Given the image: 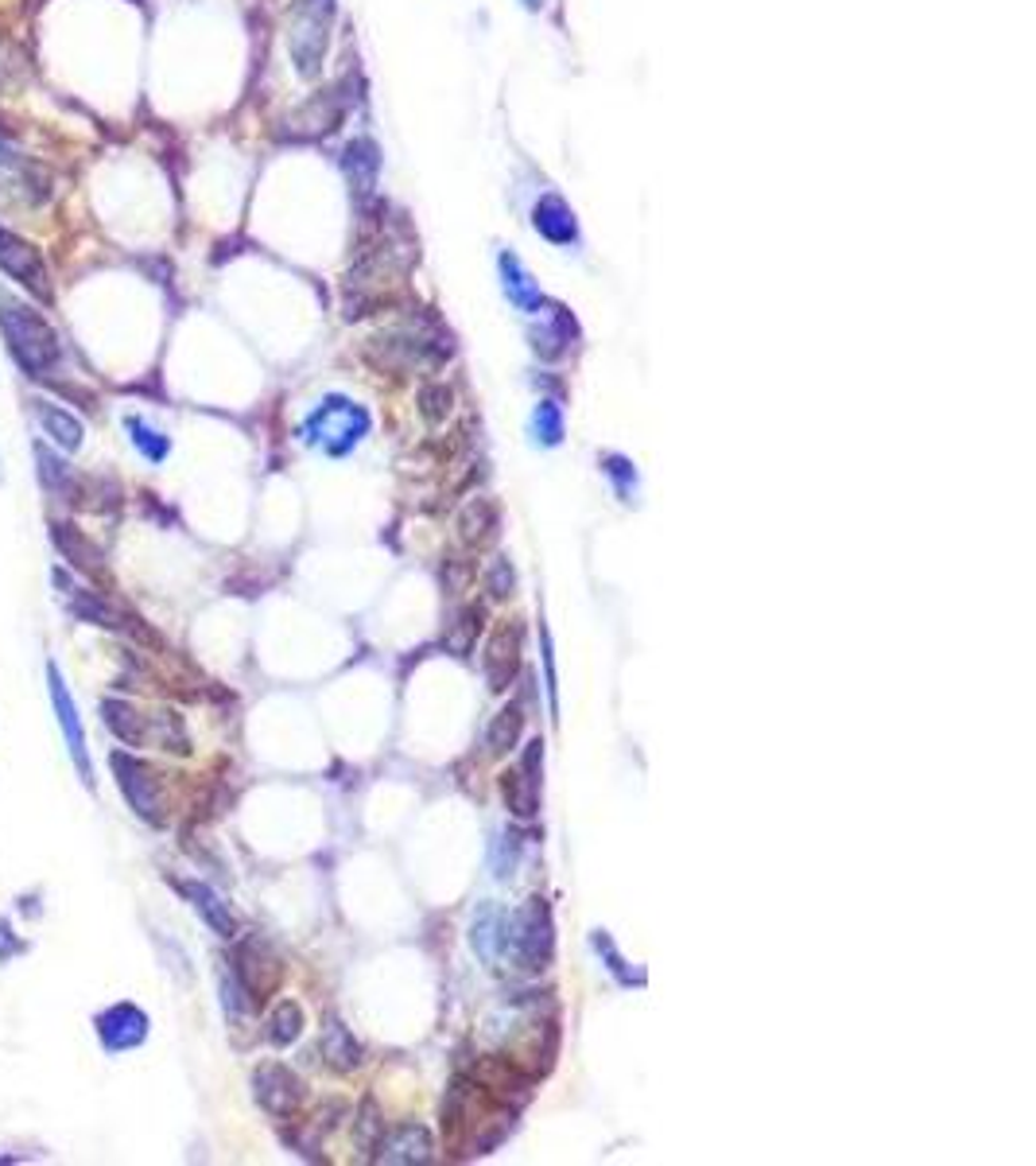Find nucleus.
<instances>
[{
  "label": "nucleus",
  "instance_id": "19",
  "mask_svg": "<svg viewBox=\"0 0 1036 1166\" xmlns=\"http://www.w3.org/2000/svg\"><path fill=\"white\" fill-rule=\"evenodd\" d=\"M322 1058H326V1066L338 1073H350V1070H358L361 1066V1042L354 1038V1034L345 1031L342 1022L331 1019L326 1026H322Z\"/></svg>",
  "mask_w": 1036,
  "mask_h": 1166
},
{
  "label": "nucleus",
  "instance_id": "34",
  "mask_svg": "<svg viewBox=\"0 0 1036 1166\" xmlns=\"http://www.w3.org/2000/svg\"><path fill=\"white\" fill-rule=\"evenodd\" d=\"M532 428H536V440L540 444H548L555 447L563 440V412L555 401H540L536 405V417H532Z\"/></svg>",
  "mask_w": 1036,
  "mask_h": 1166
},
{
  "label": "nucleus",
  "instance_id": "24",
  "mask_svg": "<svg viewBox=\"0 0 1036 1166\" xmlns=\"http://www.w3.org/2000/svg\"><path fill=\"white\" fill-rule=\"evenodd\" d=\"M501 794H505V801H509L512 817L532 820L540 813L536 778H532V774H525V770H509V774L501 778Z\"/></svg>",
  "mask_w": 1036,
  "mask_h": 1166
},
{
  "label": "nucleus",
  "instance_id": "39",
  "mask_svg": "<svg viewBox=\"0 0 1036 1166\" xmlns=\"http://www.w3.org/2000/svg\"><path fill=\"white\" fill-rule=\"evenodd\" d=\"M20 164V152H16V145L8 141V136H0V168H16Z\"/></svg>",
  "mask_w": 1036,
  "mask_h": 1166
},
{
  "label": "nucleus",
  "instance_id": "15",
  "mask_svg": "<svg viewBox=\"0 0 1036 1166\" xmlns=\"http://www.w3.org/2000/svg\"><path fill=\"white\" fill-rule=\"evenodd\" d=\"M175 887H180L183 899H191V906L206 918V926L214 929L218 938H238V918H233V910H229L226 902L218 899L206 883H194V878H175Z\"/></svg>",
  "mask_w": 1036,
  "mask_h": 1166
},
{
  "label": "nucleus",
  "instance_id": "7",
  "mask_svg": "<svg viewBox=\"0 0 1036 1166\" xmlns=\"http://www.w3.org/2000/svg\"><path fill=\"white\" fill-rule=\"evenodd\" d=\"M113 770H117L120 794L129 797V806L140 813L148 825H164V806H159V790H155V770L148 762L132 755H113Z\"/></svg>",
  "mask_w": 1036,
  "mask_h": 1166
},
{
  "label": "nucleus",
  "instance_id": "37",
  "mask_svg": "<svg viewBox=\"0 0 1036 1166\" xmlns=\"http://www.w3.org/2000/svg\"><path fill=\"white\" fill-rule=\"evenodd\" d=\"M606 475H609V479H614V482H618V494H621V498H629L633 482H637V470H633L629 459L609 456V459H606Z\"/></svg>",
  "mask_w": 1036,
  "mask_h": 1166
},
{
  "label": "nucleus",
  "instance_id": "2",
  "mask_svg": "<svg viewBox=\"0 0 1036 1166\" xmlns=\"http://www.w3.org/2000/svg\"><path fill=\"white\" fill-rule=\"evenodd\" d=\"M370 436V412L345 397H326L303 421V440L322 447L326 456H345Z\"/></svg>",
  "mask_w": 1036,
  "mask_h": 1166
},
{
  "label": "nucleus",
  "instance_id": "1",
  "mask_svg": "<svg viewBox=\"0 0 1036 1166\" xmlns=\"http://www.w3.org/2000/svg\"><path fill=\"white\" fill-rule=\"evenodd\" d=\"M0 331H4V338H8L13 358L20 362L27 373L43 377V373L59 362V354H62L59 335L51 331L43 315H36L32 308H24V303L0 300Z\"/></svg>",
  "mask_w": 1036,
  "mask_h": 1166
},
{
  "label": "nucleus",
  "instance_id": "40",
  "mask_svg": "<svg viewBox=\"0 0 1036 1166\" xmlns=\"http://www.w3.org/2000/svg\"><path fill=\"white\" fill-rule=\"evenodd\" d=\"M528 8H544V0H525Z\"/></svg>",
  "mask_w": 1036,
  "mask_h": 1166
},
{
  "label": "nucleus",
  "instance_id": "14",
  "mask_svg": "<svg viewBox=\"0 0 1036 1166\" xmlns=\"http://www.w3.org/2000/svg\"><path fill=\"white\" fill-rule=\"evenodd\" d=\"M377 1159H381V1163H393V1166L431 1163V1159H435L431 1131L423 1128V1124H404V1128H396L393 1135H381Z\"/></svg>",
  "mask_w": 1036,
  "mask_h": 1166
},
{
  "label": "nucleus",
  "instance_id": "17",
  "mask_svg": "<svg viewBox=\"0 0 1036 1166\" xmlns=\"http://www.w3.org/2000/svg\"><path fill=\"white\" fill-rule=\"evenodd\" d=\"M532 222H536V229L551 241V245H574V241H579V226H574L571 206L563 203L560 195H544L536 203V210H532Z\"/></svg>",
  "mask_w": 1036,
  "mask_h": 1166
},
{
  "label": "nucleus",
  "instance_id": "33",
  "mask_svg": "<svg viewBox=\"0 0 1036 1166\" xmlns=\"http://www.w3.org/2000/svg\"><path fill=\"white\" fill-rule=\"evenodd\" d=\"M451 389L439 382H431L419 389V412H423V421L428 424H442L447 417H451Z\"/></svg>",
  "mask_w": 1036,
  "mask_h": 1166
},
{
  "label": "nucleus",
  "instance_id": "22",
  "mask_svg": "<svg viewBox=\"0 0 1036 1166\" xmlns=\"http://www.w3.org/2000/svg\"><path fill=\"white\" fill-rule=\"evenodd\" d=\"M501 277H505V296H509L521 312L528 315H536L540 308H544V296L536 292V284H532V277L525 273V265L512 257V253H501Z\"/></svg>",
  "mask_w": 1036,
  "mask_h": 1166
},
{
  "label": "nucleus",
  "instance_id": "30",
  "mask_svg": "<svg viewBox=\"0 0 1036 1166\" xmlns=\"http://www.w3.org/2000/svg\"><path fill=\"white\" fill-rule=\"evenodd\" d=\"M299 1031H303V1011H299V1003L284 999V1003L272 1011V1019H268V1042L287 1047V1042H296L299 1038Z\"/></svg>",
  "mask_w": 1036,
  "mask_h": 1166
},
{
  "label": "nucleus",
  "instance_id": "13",
  "mask_svg": "<svg viewBox=\"0 0 1036 1166\" xmlns=\"http://www.w3.org/2000/svg\"><path fill=\"white\" fill-rule=\"evenodd\" d=\"M482 669H486V681L493 692H505L516 681V669H521V637H516V630H509V626L493 630V637L486 642V653H482Z\"/></svg>",
  "mask_w": 1036,
  "mask_h": 1166
},
{
  "label": "nucleus",
  "instance_id": "8",
  "mask_svg": "<svg viewBox=\"0 0 1036 1166\" xmlns=\"http://www.w3.org/2000/svg\"><path fill=\"white\" fill-rule=\"evenodd\" d=\"M0 269H4L13 280H20L27 292H36L39 300H51L48 265H43L39 249L36 245H27L24 238H16L13 229H4V226H0Z\"/></svg>",
  "mask_w": 1036,
  "mask_h": 1166
},
{
  "label": "nucleus",
  "instance_id": "11",
  "mask_svg": "<svg viewBox=\"0 0 1036 1166\" xmlns=\"http://www.w3.org/2000/svg\"><path fill=\"white\" fill-rule=\"evenodd\" d=\"M238 984L245 987V996L257 1003V999H264L268 992H272L276 984H280V961L272 957V949L264 945V941H245L238 949Z\"/></svg>",
  "mask_w": 1036,
  "mask_h": 1166
},
{
  "label": "nucleus",
  "instance_id": "36",
  "mask_svg": "<svg viewBox=\"0 0 1036 1166\" xmlns=\"http://www.w3.org/2000/svg\"><path fill=\"white\" fill-rule=\"evenodd\" d=\"M486 588L493 599H509L512 588H516V572H512V565L505 560V556H493L486 568Z\"/></svg>",
  "mask_w": 1036,
  "mask_h": 1166
},
{
  "label": "nucleus",
  "instance_id": "12",
  "mask_svg": "<svg viewBox=\"0 0 1036 1166\" xmlns=\"http://www.w3.org/2000/svg\"><path fill=\"white\" fill-rule=\"evenodd\" d=\"M97 1034H101L106 1050H113V1054L117 1050H132L148 1038V1015L140 1007H132V1003H113L109 1011L97 1015Z\"/></svg>",
  "mask_w": 1036,
  "mask_h": 1166
},
{
  "label": "nucleus",
  "instance_id": "4",
  "mask_svg": "<svg viewBox=\"0 0 1036 1166\" xmlns=\"http://www.w3.org/2000/svg\"><path fill=\"white\" fill-rule=\"evenodd\" d=\"M370 354L377 366H393V370H412V366H439L451 354V338L435 335V331H419V327H396L384 335L370 338Z\"/></svg>",
  "mask_w": 1036,
  "mask_h": 1166
},
{
  "label": "nucleus",
  "instance_id": "6",
  "mask_svg": "<svg viewBox=\"0 0 1036 1166\" xmlns=\"http://www.w3.org/2000/svg\"><path fill=\"white\" fill-rule=\"evenodd\" d=\"M345 109H350V90H345V78H342V82L319 90L310 101H303V106L287 117V136H296V141H315V136L334 133V129L342 125Z\"/></svg>",
  "mask_w": 1036,
  "mask_h": 1166
},
{
  "label": "nucleus",
  "instance_id": "3",
  "mask_svg": "<svg viewBox=\"0 0 1036 1166\" xmlns=\"http://www.w3.org/2000/svg\"><path fill=\"white\" fill-rule=\"evenodd\" d=\"M505 952L525 973H536L551 961V914L544 899H528V906L505 922Z\"/></svg>",
  "mask_w": 1036,
  "mask_h": 1166
},
{
  "label": "nucleus",
  "instance_id": "16",
  "mask_svg": "<svg viewBox=\"0 0 1036 1166\" xmlns=\"http://www.w3.org/2000/svg\"><path fill=\"white\" fill-rule=\"evenodd\" d=\"M536 319L540 323L532 327V350H536L540 358H563L574 338L571 315L563 312V308H540Z\"/></svg>",
  "mask_w": 1036,
  "mask_h": 1166
},
{
  "label": "nucleus",
  "instance_id": "38",
  "mask_svg": "<svg viewBox=\"0 0 1036 1166\" xmlns=\"http://www.w3.org/2000/svg\"><path fill=\"white\" fill-rule=\"evenodd\" d=\"M595 949H598V952H606V961H609V968H614V973H618V976H621V980H625V984H633V976H629V973H625V964H621V957H618V949H614V945H609V938H606V933H595Z\"/></svg>",
  "mask_w": 1036,
  "mask_h": 1166
},
{
  "label": "nucleus",
  "instance_id": "31",
  "mask_svg": "<svg viewBox=\"0 0 1036 1166\" xmlns=\"http://www.w3.org/2000/svg\"><path fill=\"white\" fill-rule=\"evenodd\" d=\"M354 1131H358V1147L361 1151H377V1143H381L384 1135V1119H381V1108H377V1100L373 1096H365L358 1108V1119H354Z\"/></svg>",
  "mask_w": 1036,
  "mask_h": 1166
},
{
  "label": "nucleus",
  "instance_id": "35",
  "mask_svg": "<svg viewBox=\"0 0 1036 1166\" xmlns=\"http://www.w3.org/2000/svg\"><path fill=\"white\" fill-rule=\"evenodd\" d=\"M129 432H132V444L144 451V459H152V463L167 459V447H171L167 444V436H159L155 428H148L140 417H129Z\"/></svg>",
  "mask_w": 1036,
  "mask_h": 1166
},
{
  "label": "nucleus",
  "instance_id": "29",
  "mask_svg": "<svg viewBox=\"0 0 1036 1166\" xmlns=\"http://www.w3.org/2000/svg\"><path fill=\"white\" fill-rule=\"evenodd\" d=\"M521 732H525V711L516 708V704L501 708L497 716H493V723H489V732H486L489 755H505V751H512L516 739H521Z\"/></svg>",
  "mask_w": 1036,
  "mask_h": 1166
},
{
  "label": "nucleus",
  "instance_id": "32",
  "mask_svg": "<svg viewBox=\"0 0 1036 1166\" xmlns=\"http://www.w3.org/2000/svg\"><path fill=\"white\" fill-rule=\"evenodd\" d=\"M36 459H39V479H43V486L55 494H71V467H67L59 456H51L43 444H36Z\"/></svg>",
  "mask_w": 1036,
  "mask_h": 1166
},
{
  "label": "nucleus",
  "instance_id": "10",
  "mask_svg": "<svg viewBox=\"0 0 1036 1166\" xmlns=\"http://www.w3.org/2000/svg\"><path fill=\"white\" fill-rule=\"evenodd\" d=\"M252 1096H257V1105H261L264 1112H272V1116H291V1112L303 1105V1081H299L287 1066L268 1061V1066H261V1070L252 1073Z\"/></svg>",
  "mask_w": 1036,
  "mask_h": 1166
},
{
  "label": "nucleus",
  "instance_id": "23",
  "mask_svg": "<svg viewBox=\"0 0 1036 1166\" xmlns=\"http://www.w3.org/2000/svg\"><path fill=\"white\" fill-rule=\"evenodd\" d=\"M71 614L74 618H82V623L106 626V630H125V626H132L113 603H106L101 595L82 591V588H71Z\"/></svg>",
  "mask_w": 1036,
  "mask_h": 1166
},
{
  "label": "nucleus",
  "instance_id": "27",
  "mask_svg": "<svg viewBox=\"0 0 1036 1166\" xmlns=\"http://www.w3.org/2000/svg\"><path fill=\"white\" fill-rule=\"evenodd\" d=\"M482 618H486L482 607H463V611L447 623L442 646H447L454 658H470V650H474V642H477V630H482Z\"/></svg>",
  "mask_w": 1036,
  "mask_h": 1166
},
{
  "label": "nucleus",
  "instance_id": "28",
  "mask_svg": "<svg viewBox=\"0 0 1036 1166\" xmlns=\"http://www.w3.org/2000/svg\"><path fill=\"white\" fill-rule=\"evenodd\" d=\"M101 711H106L109 732L117 735V739H125L129 746H140L144 739H148V732H144V716L132 708V704H125V700H106Z\"/></svg>",
  "mask_w": 1036,
  "mask_h": 1166
},
{
  "label": "nucleus",
  "instance_id": "26",
  "mask_svg": "<svg viewBox=\"0 0 1036 1166\" xmlns=\"http://www.w3.org/2000/svg\"><path fill=\"white\" fill-rule=\"evenodd\" d=\"M36 412H39V424H43V432H48L51 440L62 447V451H74V447L82 444V424L74 421L67 409L51 405V401H36Z\"/></svg>",
  "mask_w": 1036,
  "mask_h": 1166
},
{
  "label": "nucleus",
  "instance_id": "20",
  "mask_svg": "<svg viewBox=\"0 0 1036 1166\" xmlns=\"http://www.w3.org/2000/svg\"><path fill=\"white\" fill-rule=\"evenodd\" d=\"M497 521H501L497 505L489 502V498H474V502L458 514V537H463V544H470V549H482V544L493 541Z\"/></svg>",
  "mask_w": 1036,
  "mask_h": 1166
},
{
  "label": "nucleus",
  "instance_id": "5",
  "mask_svg": "<svg viewBox=\"0 0 1036 1166\" xmlns=\"http://www.w3.org/2000/svg\"><path fill=\"white\" fill-rule=\"evenodd\" d=\"M331 24H334V0H299L296 4V20H291L287 43H291V59H296V71L303 78H315L322 71Z\"/></svg>",
  "mask_w": 1036,
  "mask_h": 1166
},
{
  "label": "nucleus",
  "instance_id": "25",
  "mask_svg": "<svg viewBox=\"0 0 1036 1166\" xmlns=\"http://www.w3.org/2000/svg\"><path fill=\"white\" fill-rule=\"evenodd\" d=\"M377 168H381V160H377L373 141H354L345 148V175L358 195H370L377 187Z\"/></svg>",
  "mask_w": 1036,
  "mask_h": 1166
},
{
  "label": "nucleus",
  "instance_id": "21",
  "mask_svg": "<svg viewBox=\"0 0 1036 1166\" xmlns=\"http://www.w3.org/2000/svg\"><path fill=\"white\" fill-rule=\"evenodd\" d=\"M51 541H55V549H59V553L67 556L74 568H82V572H90V576L101 572V553L86 541L82 533L74 530L71 521H55V525H51Z\"/></svg>",
  "mask_w": 1036,
  "mask_h": 1166
},
{
  "label": "nucleus",
  "instance_id": "9",
  "mask_svg": "<svg viewBox=\"0 0 1036 1166\" xmlns=\"http://www.w3.org/2000/svg\"><path fill=\"white\" fill-rule=\"evenodd\" d=\"M48 685H51V704H55V716H59L62 739H67V751H71L74 766L82 774L86 785H94V762H90V751H86V732L82 720H78V708L71 700V688L62 685L59 665H48Z\"/></svg>",
  "mask_w": 1036,
  "mask_h": 1166
},
{
  "label": "nucleus",
  "instance_id": "18",
  "mask_svg": "<svg viewBox=\"0 0 1036 1166\" xmlns=\"http://www.w3.org/2000/svg\"><path fill=\"white\" fill-rule=\"evenodd\" d=\"M470 945L486 964H497L505 957V918L497 906H482L474 914V929H470Z\"/></svg>",
  "mask_w": 1036,
  "mask_h": 1166
}]
</instances>
